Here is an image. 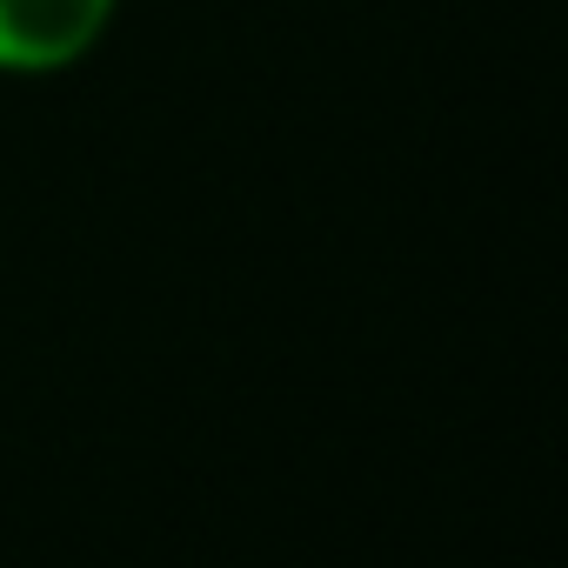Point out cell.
<instances>
[{
    "mask_svg": "<svg viewBox=\"0 0 568 568\" xmlns=\"http://www.w3.org/2000/svg\"><path fill=\"white\" fill-rule=\"evenodd\" d=\"M114 0H0V68L48 74L94 48Z\"/></svg>",
    "mask_w": 568,
    "mask_h": 568,
    "instance_id": "obj_1",
    "label": "cell"
}]
</instances>
